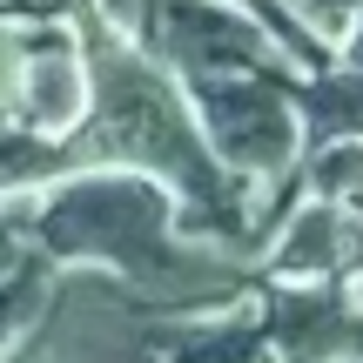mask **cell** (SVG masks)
<instances>
[{
  "label": "cell",
  "mask_w": 363,
  "mask_h": 363,
  "mask_svg": "<svg viewBox=\"0 0 363 363\" xmlns=\"http://www.w3.org/2000/svg\"><path fill=\"white\" fill-rule=\"evenodd\" d=\"M88 94H94V121L88 135H74V169L81 162H135L148 175H169L208 229H235V189L222 182V162L208 155V142L195 135L189 101L155 61L128 48V40L94 27L88 48Z\"/></svg>",
  "instance_id": "obj_1"
},
{
  "label": "cell",
  "mask_w": 363,
  "mask_h": 363,
  "mask_svg": "<svg viewBox=\"0 0 363 363\" xmlns=\"http://www.w3.org/2000/svg\"><path fill=\"white\" fill-rule=\"evenodd\" d=\"M34 235L54 249V256H101L115 262L121 276H135L142 289H162V296H229L235 276L202 262L195 249L169 242V195L155 189L142 169L135 175H81L61 182L48 202L34 208Z\"/></svg>",
  "instance_id": "obj_2"
},
{
  "label": "cell",
  "mask_w": 363,
  "mask_h": 363,
  "mask_svg": "<svg viewBox=\"0 0 363 363\" xmlns=\"http://www.w3.org/2000/svg\"><path fill=\"white\" fill-rule=\"evenodd\" d=\"M142 34L189 81L208 74H283L289 54L242 0H142Z\"/></svg>",
  "instance_id": "obj_3"
},
{
  "label": "cell",
  "mask_w": 363,
  "mask_h": 363,
  "mask_svg": "<svg viewBox=\"0 0 363 363\" xmlns=\"http://www.w3.org/2000/svg\"><path fill=\"white\" fill-rule=\"evenodd\" d=\"M195 115L208 128V155L249 175H276L296 162V101L289 74H208L189 81Z\"/></svg>",
  "instance_id": "obj_4"
},
{
  "label": "cell",
  "mask_w": 363,
  "mask_h": 363,
  "mask_svg": "<svg viewBox=\"0 0 363 363\" xmlns=\"http://www.w3.org/2000/svg\"><path fill=\"white\" fill-rule=\"evenodd\" d=\"M88 108V54L61 21L21 27V88H13V121L34 135H67L81 128Z\"/></svg>",
  "instance_id": "obj_5"
},
{
  "label": "cell",
  "mask_w": 363,
  "mask_h": 363,
  "mask_svg": "<svg viewBox=\"0 0 363 363\" xmlns=\"http://www.w3.org/2000/svg\"><path fill=\"white\" fill-rule=\"evenodd\" d=\"M289 101L310 121V148L363 142V67H337L316 81H289Z\"/></svg>",
  "instance_id": "obj_6"
},
{
  "label": "cell",
  "mask_w": 363,
  "mask_h": 363,
  "mask_svg": "<svg viewBox=\"0 0 363 363\" xmlns=\"http://www.w3.org/2000/svg\"><path fill=\"white\" fill-rule=\"evenodd\" d=\"M343 256H350V216L337 202H310L289 222L283 249H276V269L283 276H316V269H337Z\"/></svg>",
  "instance_id": "obj_7"
},
{
  "label": "cell",
  "mask_w": 363,
  "mask_h": 363,
  "mask_svg": "<svg viewBox=\"0 0 363 363\" xmlns=\"http://www.w3.org/2000/svg\"><path fill=\"white\" fill-rule=\"evenodd\" d=\"M74 169V148H61L54 135H34L27 121L0 115V189H34Z\"/></svg>",
  "instance_id": "obj_8"
},
{
  "label": "cell",
  "mask_w": 363,
  "mask_h": 363,
  "mask_svg": "<svg viewBox=\"0 0 363 363\" xmlns=\"http://www.w3.org/2000/svg\"><path fill=\"white\" fill-rule=\"evenodd\" d=\"M34 310H40V262H21L13 283H0V343H7Z\"/></svg>",
  "instance_id": "obj_9"
},
{
  "label": "cell",
  "mask_w": 363,
  "mask_h": 363,
  "mask_svg": "<svg viewBox=\"0 0 363 363\" xmlns=\"http://www.w3.org/2000/svg\"><path fill=\"white\" fill-rule=\"evenodd\" d=\"M13 88H21V27L0 21V108H13Z\"/></svg>",
  "instance_id": "obj_10"
},
{
  "label": "cell",
  "mask_w": 363,
  "mask_h": 363,
  "mask_svg": "<svg viewBox=\"0 0 363 363\" xmlns=\"http://www.w3.org/2000/svg\"><path fill=\"white\" fill-rule=\"evenodd\" d=\"M343 40H350V61L363 67V13H357V27H350V34H343Z\"/></svg>",
  "instance_id": "obj_11"
},
{
  "label": "cell",
  "mask_w": 363,
  "mask_h": 363,
  "mask_svg": "<svg viewBox=\"0 0 363 363\" xmlns=\"http://www.w3.org/2000/svg\"><path fill=\"white\" fill-rule=\"evenodd\" d=\"M21 262H27V256H21V249L7 242V235H0V269H21Z\"/></svg>",
  "instance_id": "obj_12"
}]
</instances>
